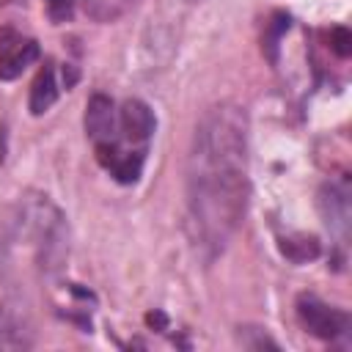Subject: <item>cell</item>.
Segmentation results:
<instances>
[{
  "mask_svg": "<svg viewBox=\"0 0 352 352\" xmlns=\"http://www.w3.org/2000/svg\"><path fill=\"white\" fill-rule=\"evenodd\" d=\"M41 50L33 38L3 28L0 30V80H16L33 60H38Z\"/></svg>",
  "mask_w": 352,
  "mask_h": 352,
  "instance_id": "3",
  "label": "cell"
},
{
  "mask_svg": "<svg viewBox=\"0 0 352 352\" xmlns=\"http://www.w3.org/2000/svg\"><path fill=\"white\" fill-rule=\"evenodd\" d=\"M58 91H60V88H58V82H55V69H52V63H44V69L38 72V77L33 80V88H30V102H28L30 113H33V116L47 113V110L55 104Z\"/></svg>",
  "mask_w": 352,
  "mask_h": 352,
  "instance_id": "6",
  "label": "cell"
},
{
  "mask_svg": "<svg viewBox=\"0 0 352 352\" xmlns=\"http://www.w3.org/2000/svg\"><path fill=\"white\" fill-rule=\"evenodd\" d=\"M77 3L96 22H113V19H118L132 6V0H77Z\"/></svg>",
  "mask_w": 352,
  "mask_h": 352,
  "instance_id": "7",
  "label": "cell"
},
{
  "mask_svg": "<svg viewBox=\"0 0 352 352\" xmlns=\"http://www.w3.org/2000/svg\"><path fill=\"white\" fill-rule=\"evenodd\" d=\"M319 209L327 228L338 236H346L349 228V192L346 184H324L319 192Z\"/></svg>",
  "mask_w": 352,
  "mask_h": 352,
  "instance_id": "4",
  "label": "cell"
},
{
  "mask_svg": "<svg viewBox=\"0 0 352 352\" xmlns=\"http://www.w3.org/2000/svg\"><path fill=\"white\" fill-rule=\"evenodd\" d=\"M33 338L22 316L6 305H0V349H30Z\"/></svg>",
  "mask_w": 352,
  "mask_h": 352,
  "instance_id": "5",
  "label": "cell"
},
{
  "mask_svg": "<svg viewBox=\"0 0 352 352\" xmlns=\"http://www.w3.org/2000/svg\"><path fill=\"white\" fill-rule=\"evenodd\" d=\"M297 319L311 336H316L322 341L349 338V314L336 305H327L316 294L297 297Z\"/></svg>",
  "mask_w": 352,
  "mask_h": 352,
  "instance_id": "2",
  "label": "cell"
},
{
  "mask_svg": "<svg viewBox=\"0 0 352 352\" xmlns=\"http://www.w3.org/2000/svg\"><path fill=\"white\" fill-rule=\"evenodd\" d=\"M248 151L245 107L220 102L198 118L184 165V231L206 264L223 256L245 223L250 201Z\"/></svg>",
  "mask_w": 352,
  "mask_h": 352,
  "instance_id": "1",
  "label": "cell"
},
{
  "mask_svg": "<svg viewBox=\"0 0 352 352\" xmlns=\"http://www.w3.org/2000/svg\"><path fill=\"white\" fill-rule=\"evenodd\" d=\"M44 8H47V16L55 25H60V22H69L74 16L77 0H44Z\"/></svg>",
  "mask_w": 352,
  "mask_h": 352,
  "instance_id": "8",
  "label": "cell"
}]
</instances>
